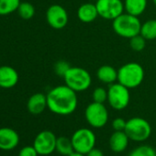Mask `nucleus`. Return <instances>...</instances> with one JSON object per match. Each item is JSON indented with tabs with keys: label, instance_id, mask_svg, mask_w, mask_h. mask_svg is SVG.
<instances>
[{
	"label": "nucleus",
	"instance_id": "20",
	"mask_svg": "<svg viewBox=\"0 0 156 156\" xmlns=\"http://www.w3.org/2000/svg\"><path fill=\"white\" fill-rule=\"evenodd\" d=\"M140 34L146 41L156 40V20H150L142 23Z\"/></svg>",
	"mask_w": 156,
	"mask_h": 156
},
{
	"label": "nucleus",
	"instance_id": "17",
	"mask_svg": "<svg viewBox=\"0 0 156 156\" xmlns=\"http://www.w3.org/2000/svg\"><path fill=\"white\" fill-rule=\"evenodd\" d=\"M97 76L101 83L111 85L118 81V71L111 65H102L97 71Z\"/></svg>",
	"mask_w": 156,
	"mask_h": 156
},
{
	"label": "nucleus",
	"instance_id": "1",
	"mask_svg": "<svg viewBox=\"0 0 156 156\" xmlns=\"http://www.w3.org/2000/svg\"><path fill=\"white\" fill-rule=\"evenodd\" d=\"M46 96L48 108L56 115L68 116L73 113L77 108L78 98L76 92L66 85L51 88Z\"/></svg>",
	"mask_w": 156,
	"mask_h": 156
},
{
	"label": "nucleus",
	"instance_id": "7",
	"mask_svg": "<svg viewBox=\"0 0 156 156\" xmlns=\"http://www.w3.org/2000/svg\"><path fill=\"white\" fill-rule=\"evenodd\" d=\"M130 100V94L128 87L118 83L109 85L108 89V102L115 110L125 109Z\"/></svg>",
	"mask_w": 156,
	"mask_h": 156
},
{
	"label": "nucleus",
	"instance_id": "24",
	"mask_svg": "<svg viewBox=\"0 0 156 156\" xmlns=\"http://www.w3.org/2000/svg\"><path fill=\"white\" fill-rule=\"evenodd\" d=\"M146 45V40L140 35L138 34L129 39V46L135 51H141Z\"/></svg>",
	"mask_w": 156,
	"mask_h": 156
},
{
	"label": "nucleus",
	"instance_id": "23",
	"mask_svg": "<svg viewBox=\"0 0 156 156\" xmlns=\"http://www.w3.org/2000/svg\"><path fill=\"white\" fill-rule=\"evenodd\" d=\"M129 156H156V151L149 145H140L133 149Z\"/></svg>",
	"mask_w": 156,
	"mask_h": 156
},
{
	"label": "nucleus",
	"instance_id": "30",
	"mask_svg": "<svg viewBox=\"0 0 156 156\" xmlns=\"http://www.w3.org/2000/svg\"><path fill=\"white\" fill-rule=\"evenodd\" d=\"M69 156H87V155L86 154H83V153H80V152H77V151H73Z\"/></svg>",
	"mask_w": 156,
	"mask_h": 156
},
{
	"label": "nucleus",
	"instance_id": "21",
	"mask_svg": "<svg viewBox=\"0 0 156 156\" xmlns=\"http://www.w3.org/2000/svg\"><path fill=\"white\" fill-rule=\"evenodd\" d=\"M20 0H0V16H6L18 10Z\"/></svg>",
	"mask_w": 156,
	"mask_h": 156
},
{
	"label": "nucleus",
	"instance_id": "14",
	"mask_svg": "<svg viewBox=\"0 0 156 156\" xmlns=\"http://www.w3.org/2000/svg\"><path fill=\"white\" fill-rule=\"evenodd\" d=\"M129 140V138L124 130L114 131L109 138V148L116 153L123 152L128 148Z\"/></svg>",
	"mask_w": 156,
	"mask_h": 156
},
{
	"label": "nucleus",
	"instance_id": "10",
	"mask_svg": "<svg viewBox=\"0 0 156 156\" xmlns=\"http://www.w3.org/2000/svg\"><path fill=\"white\" fill-rule=\"evenodd\" d=\"M56 140L57 137L52 131L42 130L35 137L33 146L39 155L46 156L56 150Z\"/></svg>",
	"mask_w": 156,
	"mask_h": 156
},
{
	"label": "nucleus",
	"instance_id": "27",
	"mask_svg": "<svg viewBox=\"0 0 156 156\" xmlns=\"http://www.w3.org/2000/svg\"><path fill=\"white\" fill-rule=\"evenodd\" d=\"M127 121L122 118H116L112 121V128L114 131H122L125 129Z\"/></svg>",
	"mask_w": 156,
	"mask_h": 156
},
{
	"label": "nucleus",
	"instance_id": "8",
	"mask_svg": "<svg viewBox=\"0 0 156 156\" xmlns=\"http://www.w3.org/2000/svg\"><path fill=\"white\" fill-rule=\"evenodd\" d=\"M85 118L92 128L100 129L108 121V111L104 104L93 101L86 108Z\"/></svg>",
	"mask_w": 156,
	"mask_h": 156
},
{
	"label": "nucleus",
	"instance_id": "28",
	"mask_svg": "<svg viewBox=\"0 0 156 156\" xmlns=\"http://www.w3.org/2000/svg\"><path fill=\"white\" fill-rule=\"evenodd\" d=\"M38 155L39 154L36 149L34 148V146H25L19 152V156H38Z\"/></svg>",
	"mask_w": 156,
	"mask_h": 156
},
{
	"label": "nucleus",
	"instance_id": "32",
	"mask_svg": "<svg viewBox=\"0 0 156 156\" xmlns=\"http://www.w3.org/2000/svg\"><path fill=\"white\" fill-rule=\"evenodd\" d=\"M95 1H97V0H95Z\"/></svg>",
	"mask_w": 156,
	"mask_h": 156
},
{
	"label": "nucleus",
	"instance_id": "29",
	"mask_svg": "<svg viewBox=\"0 0 156 156\" xmlns=\"http://www.w3.org/2000/svg\"><path fill=\"white\" fill-rule=\"evenodd\" d=\"M87 156H104V153L100 149H98L95 147L87 154Z\"/></svg>",
	"mask_w": 156,
	"mask_h": 156
},
{
	"label": "nucleus",
	"instance_id": "9",
	"mask_svg": "<svg viewBox=\"0 0 156 156\" xmlns=\"http://www.w3.org/2000/svg\"><path fill=\"white\" fill-rule=\"evenodd\" d=\"M96 6L98 16L108 20H114L125 10L121 0H97Z\"/></svg>",
	"mask_w": 156,
	"mask_h": 156
},
{
	"label": "nucleus",
	"instance_id": "13",
	"mask_svg": "<svg viewBox=\"0 0 156 156\" xmlns=\"http://www.w3.org/2000/svg\"><path fill=\"white\" fill-rule=\"evenodd\" d=\"M19 82L17 70L9 65L0 66V87L9 89L14 87Z\"/></svg>",
	"mask_w": 156,
	"mask_h": 156
},
{
	"label": "nucleus",
	"instance_id": "22",
	"mask_svg": "<svg viewBox=\"0 0 156 156\" xmlns=\"http://www.w3.org/2000/svg\"><path fill=\"white\" fill-rule=\"evenodd\" d=\"M18 13L19 16L23 20H30L35 15V8L34 6L30 2H20L19 8H18Z\"/></svg>",
	"mask_w": 156,
	"mask_h": 156
},
{
	"label": "nucleus",
	"instance_id": "26",
	"mask_svg": "<svg viewBox=\"0 0 156 156\" xmlns=\"http://www.w3.org/2000/svg\"><path fill=\"white\" fill-rule=\"evenodd\" d=\"M70 67L71 66L67 62H65V61H58L54 64V72L58 76H61V77L63 78L64 74L70 69Z\"/></svg>",
	"mask_w": 156,
	"mask_h": 156
},
{
	"label": "nucleus",
	"instance_id": "6",
	"mask_svg": "<svg viewBox=\"0 0 156 156\" xmlns=\"http://www.w3.org/2000/svg\"><path fill=\"white\" fill-rule=\"evenodd\" d=\"M74 151L83 154H87L97 142L95 132L88 128H81L76 129L71 137Z\"/></svg>",
	"mask_w": 156,
	"mask_h": 156
},
{
	"label": "nucleus",
	"instance_id": "19",
	"mask_svg": "<svg viewBox=\"0 0 156 156\" xmlns=\"http://www.w3.org/2000/svg\"><path fill=\"white\" fill-rule=\"evenodd\" d=\"M60 154L63 155V156H69L70 154H72L74 150H73V146L72 143L71 139L65 137V136H61L57 138L56 140V150Z\"/></svg>",
	"mask_w": 156,
	"mask_h": 156
},
{
	"label": "nucleus",
	"instance_id": "12",
	"mask_svg": "<svg viewBox=\"0 0 156 156\" xmlns=\"http://www.w3.org/2000/svg\"><path fill=\"white\" fill-rule=\"evenodd\" d=\"M20 143L19 133L11 128H0V150L10 151Z\"/></svg>",
	"mask_w": 156,
	"mask_h": 156
},
{
	"label": "nucleus",
	"instance_id": "11",
	"mask_svg": "<svg viewBox=\"0 0 156 156\" xmlns=\"http://www.w3.org/2000/svg\"><path fill=\"white\" fill-rule=\"evenodd\" d=\"M46 20L50 27L55 30L63 29L69 20L66 9L60 5H51L46 11Z\"/></svg>",
	"mask_w": 156,
	"mask_h": 156
},
{
	"label": "nucleus",
	"instance_id": "15",
	"mask_svg": "<svg viewBox=\"0 0 156 156\" xmlns=\"http://www.w3.org/2000/svg\"><path fill=\"white\" fill-rule=\"evenodd\" d=\"M46 108H48L47 96L42 93H36L32 95L27 102V108L32 115L41 114Z\"/></svg>",
	"mask_w": 156,
	"mask_h": 156
},
{
	"label": "nucleus",
	"instance_id": "2",
	"mask_svg": "<svg viewBox=\"0 0 156 156\" xmlns=\"http://www.w3.org/2000/svg\"><path fill=\"white\" fill-rule=\"evenodd\" d=\"M144 79V70L138 62H128L118 70V82L129 89L138 87Z\"/></svg>",
	"mask_w": 156,
	"mask_h": 156
},
{
	"label": "nucleus",
	"instance_id": "31",
	"mask_svg": "<svg viewBox=\"0 0 156 156\" xmlns=\"http://www.w3.org/2000/svg\"><path fill=\"white\" fill-rule=\"evenodd\" d=\"M152 1H153V4L156 6V0H152Z\"/></svg>",
	"mask_w": 156,
	"mask_h": 156
},
{
	"label": "nucleus",
	"instance_id": "4",
	"mask_svg": "<svg viewBox=\"0 0 156 156\" xmlns=\"http://www.w3.org/2000/svg\"><path fill=\"white\" fill-rule=\"evenodd\" d=\"M63 79L65 85L76 93L87 90L92 84V77L89 72L78 66H71L64 74Z\"/></svg>",
	"mask_w": 156,
	"mask_h": 156
},
{
	"label": "nucleus",
	"instance_id": "25",
	"mask_svg": "<svg viewBox=\"0 0 156 156\" xmlns=\"http://www.w3.org/2000/svg\"><path fill=\"white\" fill-rule=\"evenodd\" d=\"M92 98L94 102L104 104L108 100V90L101 87L95 88L92 93Z\"/></svg>",
	"mask_w": 156,
	"mask_h": 156
},
{
	"label": "nucleus",
	"instance_id": "5",
	"mask_svg": "<svg viewBox=\"0 0 156 156\" xmlns=\"http://www.w3.org/2000/svg\"><path fill=\"white\" fill-rule=\"evenodd\" d=\"M124 131L130 140L143 142L150 138L151 134V127L145 119L134 117L127 120Z\"/></svg>",
	"mask_w": 156,
	"mask_h": 156
},
{
	"label": "nucleus",
	"instance_id": "3",
	"mask_svg": "<svg viewBox=\"0 0 156 156\" xmlns=\"http://www.w3.org/2000/svg\"><path fill=\"white\" fill-rule=\"evenodd\" d=\"M112 28L116 34L122 38L130 39L140 32L141 23L139 17L123 13L113 20Z\"/></svg>",
	"mask_w": 156,
	"mask_h": 156
},
{
	"label": "nucleus",
	"instance_id": "18",
	"mask_svg": "<svg viewBox=\"0 0 156 156\" xmlns=\"http://www.w3.org/2000/svg\"><path fill=\"white\" fill-rule=\"evenodd\" d=\"M147 3L148 0H125L124 9L126 13L139 17L145 11Z\"/></svg>",
	"mask_w": 156,
	"mask_h": 156
},
{
	"label": "nucleus",
	"instance_id": "16",
	"mask_svg": "<svg viewBox=\"0 0 156 156\" xmlns=\"http://www.w3.org/2000/svg\"><path fill=\"white\" fill-rule=\"evenodd\" d=\"M99 17L96 4L85 3L77 9V18L84 23H91Z\"/></svg>",
	"mask_w": 156,
	"mask_h": 156
}]
</instances>
